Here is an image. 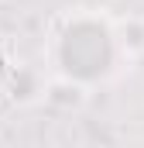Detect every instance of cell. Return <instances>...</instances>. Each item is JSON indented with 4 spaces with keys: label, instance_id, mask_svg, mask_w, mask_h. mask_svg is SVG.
I'll return each mask as SVG.
<instances>
[{
    "label": "cell",
    "instance_id": "cell-1",
    "mask_svg": "<svg viewBox=\"0 0 144 148\" xmlns=\"http://www.w3.org/2000/svg\"><path fill=\"white\" fill-rule=\"evenodd\" d=\"M41 55L55 83L72 93H96L113 86L130 66V41L124 24L103 7H69L52 17Z\"/></svg>",
    "mask_w": 144,
    "mask_h": 148
},
{
    "label": "cell",
    "instance_id": "cell-2",
    "mask_svg": "<svg viewBox=\"0 0 144 148\" xmlns=\"http://www.w3.org/2000/svg\"><path fill=\"white\" fill-rule=\"evenodd\" d=\"M14 76H17V69H14V59H10L7 45L0 41V103H3V97L10 93V86H14Z\"/></svg>",
    "mask_w": 144,
    "mask_h": 148
}]
</instances>
